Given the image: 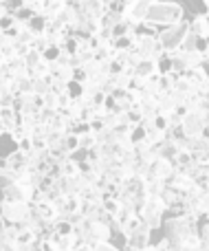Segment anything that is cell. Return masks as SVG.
<instances>
[{
    "instance_id": "obj_8",
    "label": "cell",
    "mask_w": 209,
    "mask_h": 251,
    "mask_svg": "<svg viewBox=\"0 0 209 251\" xmlns=\"http://www.w3.org/2000/svg\"><path fill=\"white\" fill-rule=\"evenodd\" d=\"M205 196H207V192L196 185L183 199V214L196 218V221H205Z\"/></svg>"
},
{
    "instance_id": "obj_15",
    "label": "cell",
    "mask_w": 209,
    "mask_h": 251,
    "mask_svg": "<svg viewBox=\"0 0 209 251\" xmlns=\"http://www.w3.org/2000/svg\"><path fill=\"white\" fill-rule=\"evenodd\" d=\"M174 174V165H172V161L167 159H154L152 165H150V174L148 178H159V181H170V176ZM145 178V181H148Z\"/></svg>"
},
{
    "instance_id": "obj_16",
    "label": "cell",
    "mask_w": 209,
    "mask_h": 251,
    "mask_svg": "<svg viewBox=\"0 0 209 251\" xmlns=\"http://www.w3.org/2000/svg\"><path fill=\"white\" fill-rule=\"evenodd\" d=\"M132 75H135V77H139V79H157V77H161V75H163L161 62L143 60L135 71H132Z\"/></svg>"
},
{
    "instance_id": "obj_4",
    "label": "cell",
    "mask_w": 209,
    "mask_h": 251,
    "mask_svg": "<svg viewBox=\"0 0 209 251\" xmlns=\"http://www.w3.org/2000/svg\"><path fill=\"white\" fill-rule=\"evenodd\" d=\"M187 35H189V20H181L176 25L165 26V29L159 31V42H161L165 53H174L183 47Z\"/></svg>"
},
{
    "instance_id": "obj_33",
    "label": "cell",
    "mask_w": 209,
    "mask_h": 251,
    "mask_svg": "<svg viewBox=\"0 0 209 251\" xmlns=\"http://www.w3.org/2000/svg\"><path fill=\"white\" fill-rule=\"evenodd\" d=\"M75 251H93V249H91V247H86V245H79V247L75 249Z\"/></svg>"
},
{
    "instance_id": "obj_18",
    "label": "cell",
    "mask_w": 209,
    "mask_h": 251,
    "mask_svg": "<svg viewBox=\"0 0 209 251\" xmlns=\"http://www.w3.org/2000/svg\"><path fill=\"white\" fill-rule=\"evenodd\" d=\"M0 124L4 126L7 132H13L20 124V113L16 108H0Z\"/></svg>"
},
{
    "instance_id": "obj_14",
    "label": "cell",
    "mask_w": 209,
    "mask_h": 251,
    "mask_svg": "<svg viewBox=\"0 0 209 251\" xmlns=\"http://www.w3.org/2000/svg\"><path fill=\"white\" fill-rule=\"evenodd\" d=\"M115 60L119 62V66H121L123 71H135L137 66L141 64V55L137 53L135 47H128V49H119L117 55H115Z\"/></svg>"
},
{
    "instance_id": "obj_39",
    "label": "cell",
    "mask_w": 209,
    "mask_h": 251,
    "mask_svg": "<svg viewBox=\"0 0 209 251\" xmlns=\"http://www.w3.org/2000/svg\"><path fill=\"white\" fill-rule=\"evenodd\" d=\"M108 2H110V0H108Z\"/></svg>"
},
{
    "instance_id": "obj_25",
    "label": "cell",
    "mask_w": 209,
    "mask_h": 251,
    "mask_svg": "<svg viewBox=\"0 0 209 251\" xmlns=\"http://www.w3.org/2000/svg\"><path fill=\"white\" fill-rule=\"evenodd\" d=\"M42 101H44V108H48V110H60V97H57L55 93H48V95H44Z\"/></svg>"
},
{
    "instance_id": "obj_30",
    "label": "cell",
    "mask_w": 209,
    "mask_h": 251,
    "mask_svg": "<svg viewBox=\"0 0 209 251\" xmlns=\"http://www.w3.org/2000/svg\"><path fill=\"white\" fill-rule=\"evenodd\" d=\"M7 69H4V66H0V84H4V82H7Z\"/></svg>"
},
{
    "instance_id": "obj_35",
    "label": "cell",
    "mask_w": 209,
    "mask_h": 251,
    "mask_svg": "<svg viewBox=\"0 0 209 251\" xmlns=\"http://www.w3.org/2000/svg\"><path fill=\"white\" fill-rule=\"evenodd\" d=\"M203 4H205V9H207V13H209V0H203Z\"/></svg>"
},
{
    "instance_id": "obj_20",
    "label": "cell",
    "mask_w": 209,
    "mask_h": 251,
    "mask_svg": "<svg viewBox=\"0 0 209 251\" xmlns=\"http://www.w3.org/2000/svg\"><path fill=\"white\" fill-rule=\"evenodd\" d=\"M77 137H79V150L91 152L93 148L97 146V132H95V130H88V132H82V134H77Z\"/></svg>"
},
{
    "instance_id": "obj_32",
    "label": "cell",
    "mask_w": 209,
    "mask_h": 251,
    "mask_svg": "<svg viewBox=\"0 0 209 251\" xmlns=\"http://www.w3.org/2000/svg\"><path fill=\"white\" fill-rule=\"evenodd\" d=\"M7 7H4V2H2V0H0V18H2V16H7Z\"/></svg>"
},
{
    "instance_id": "obj_1",
    "label": "cell",
    "mask_w": 209,
    "mask_h": 251,
    "mask_svg": "<svg viewBox=\"0 0 209 251\" xmlns=\"http://www.w3.org/2000/svg\"><path fill=\"white\" fill-rule=\"evenodd\" d=\"M181 20H185V9L181 7L179 2L161 0V2H157L152 9H150V13H148V18H145L143 26L157 31V26L165 29V26H172V25H176V22H181ZM157 33H159V31H157Z\"/></svg>"
},
{
    "instance_id": "obj_13",
    "label": "cell",
    "mask_w": 209,
    "mask_h": 251,
    "mask_svg": "<svg viewBox=\"0 0 209 251\" xmlns=\"http://www.w3.org/2000/svg\"><path fill=\"white\" fill-rule=\"evenodd\" d=\"M18 249V229L9 225L0 214V251H16Z\"/></svg>"
},
{
    "instance_id": "obj_3",
    "label": "cell",
    "mask_w": 209,
    "mask_h": 251,
    "mask_svg": "<svg viewBox=\"0 0 209 251\" xmlns=\"http://www.w3.org/2000/svg\"><path fill=\"white\" fill-rule=\"evenodd\" d=\"M165 214H167V207L163 205L161 196H148V201L143 203V207L139 209L137 216H139L141 225H145L148 229L157 231V229H163Z\"/></svg>"
},
{
    "instance_id": "obj_11",
    "label": "cell",
    "mask_w": 209,
    "mask_h": 251,
    "mask_svg": "<svg viewBox=\"0 0 209 251\" xmlns=\"http://www.w3.org/2000/svg\"><path fill=\"white\" fill-rule=\"evenodd\" d=\"M53 187L57 190L60 196H79V192L84 187V178L82 174H77V176H57L53 181Z\"/></svg>"
},
{
    "instance_id": "obj_12",
    "label": "cell",
    "mask_w": 209,
    "mask_h": 251,
    "mask_svg": "<svg viewBox=\"0 0 209 251\" xmlns=\"http://www.w3.org/2000/svg\"><path fill=\"white\" fill-rule=\"evenodd\" d=\"M157 2H161V0H135V2H132V7H130V11L126 13V18L135 26H143V22H145V18H148L150 9H152Z\"/></svg>"
},
{
    "instance_id": "obj_21",
    "label": "cell",
    "mask_w": 209,
    "mask_h": 251,
    "mask_svg": "<svg viewBox=\"0 0 209 251\" xmlns=\"http://www.w3.org/2000/svg\"><path fill=\"white\" fill-rule=\"evenodd\" d=\"M126 16H121V13H117V11H113V9H108V11L104 13V18H101V26L104 29H108V31H113L115 26L119 25V22L123 20Z\"/></svg>"
},
{
    "instance_id": "obj_22",
    "label": "cell",
    "mask_w": 209,
    "mask_h": 251,
    "mask_svg": "<svg viewBox=\"0 0 209 251\" xmlns=\"http://www.w3.org/2000/svg\"><path fill=\"white\" fill-rule=\"evenodd\" d=\"M145 187H148V194L150 196H161L163 190L167 187V183L165 181H159V178H148V181H145Z\"/></svg>"
},
{
    "instance_id": "obj_9",
    "label": "cell",
    "mask_w": 209,
    "mask_h": 251,
    "mask_svg": "<svg viewBox=\"0 0 209 251\" xmlns=\"http://www.w3.org/2000/svg\"><path fill=\"white\" fill-rule=\"evenodd\" d=\"M152 245V229L145 225H139L132 234L126 236V251H148Z\"/></svg>"
},
{
    "instance_id": "obj_29",
    "label": "cell",
    "mask_w": 209,
    "mask_h": 251,
    "mask_svg": "<svg viewBox=\"0 0 209 251\" xmlns=\"http://www.w3.org/2000/svg\"><path fill=\"white\" fill-rule=\"evenodd\" d=\"M93 251H119V247H115L113 243H101V245H97Z\"/></svg>"
},
{
    "instance_id": "obj_2",
    "label": "cell",
    "mask_w": 209,
    "mask_h": 251,
    "mask_svg": "<svg viewBox=\"0 0 209 251\" xmlns=\"http://www.w3.org/2000/svg\"><path fill=\"white\" fill-rule=\"evenodd\" d=\"M73 227H75V234L82 240V245H86V247H91V249H95L97 245H101V243H110V238H113V234H115L110 225L91 221V218H86V216L75 221Z\"/></svg>"
},
{
    "instance_id": "obj_10",
    "label": "cell",
    "mask_w": 209,
    "mask_h": 251,
    "mask_svg": "<svg viewBox=\"0 0 209 251\" xmlns=\"http://www.w3.org/2000/svg\"><path fill=\"white\" fill-rule=\"evenodd\" d=\"M205 113V110H203ZM203 113H185L183 115V124H181V130L187 139H194V137H203L207 130V124H205V115Z\"/></svg>"
},
{
    "instance_id": "obj_26",
    "label": "cell",
    "mask_w": 209,
    "mask_h": 251,
    "mask_svg": "<svg viewBox=\"0 0 209 251\" xmlns=\"http://www.w3.org/2000/svg\"><path fill=\"white\" fill-rule=\"evenodd\" d=\"M13 25H16V16H13V13H7V16L0 18V31H4V33L11 31Z\"/></svg>"
},
{
    "instance_id": "obj_31",
    "label": "cell",
    "mask_w": 209,
    "mask_h": 251,
    "mask_svg": "<svg viewBox=\"0 0 209 251\" xmlns=\"http://www.w3.org/2000/svg\"><path fill=\"white\" fill-rule=\"evenodd\" d=\"M205 221L209 223V192H207V196H205Z\"/></svg>"
},
{
    "instance_id": "obj_28",
    "label": "cell",
    "mask_w": 209,
    "mask_h": 251,
    "mask_svg": "<svg viewBox=\"0 0 209 251\" xmlns=\"http://www.w3.org/2000/svg\"><path fill=\"white\" fill-rule=\"evenodd\" d=\"M60 53H62V49H60V47H48L46 51H44V60H46V62H57Z\"/></svg>"
},
{
    "instance_id": "obj_36",
    "label": "cell",
    "mask_w": 209,
    "mask_h": 251,
    "mask_svg": "<svg viewBox=\"0 0 209 251\" xmlns=\"http://www.w3.org/2000/svg\"><path fill=\"white\" fill-rule=\"evenodd\" d=\"M148 251H157V249H154V245H152V247H150V249H148Z\"/></svg>"
},
{
    "instance_id": "obj_17",
    "label": "cell",
    "mask_w": 209,
    "mask_h": 251,
    "mask_svg": "<svg viewBox=\"0 0 209 251\" xmlns=\"http://www.w3.org/2000/svg\"><path fill=\"white\" fill-rule=\"evenodd\" d=\"M48 69H51V77L53 79H60V82H73L75 79V73H77V69L70 64H66V62H48Z\"/></svg>"
},
{
    "instance_id": "obj_19",
    "label": "cell",
    "mask_w": 209,
    "mask_h": 251,
    "mask_svg": "<svg viewBox=\"0 0 209 251\" xmlns=\"http://www.w3.org/2000/svg\"><path fill=\"white\" fill-rule=\"evenodd\" d=\"M33 79V93L38 97H44L51 93V84H53V77L51 75H44V77H31Z\"/></svg>"
},
{
    "instance_id": "obj_34",
    "label": "cell",
    "mask_w": 209,
    "mask_h": 251,
    "mask_svg": "<svg viewBox=\"0 0 209 251\" xmlns=\"http://www.w3.org/2000/svg\"><path fill=\"white\" fill-rule=\"evenodd\" d=\"M203 115H205V124L209 126V106H207V108H205V113H203Z\"/></svg>"
},
{
    "instance_id": "obj_37",
    "label": "cell",
    "mask_w": 209,
    "mask_h": 251,
    "mask_svg": "<svg viewBox=\"0 0 209 251\" xmlns=\"http://www.w3.org/2000/svg\"><path fill=\"white\" fill-rule=\"evenodd\" d=\"M22 2H24V0H22Z\"/></svg>"
},
{
    "instance_id": "obj_5",
    "label": "cell",
    "mask_w": 209,
    "mask_h": 251,
    "mask_svg": "<svg viewBox=\"0 0 209 251\" xmlns=\"http://www.w3.org/2000/svg\"><path fill=\"white\" fill-rule=\"evenodd\" d=\"M132 47L137 49V53L141 55V60L148 62H161L165 57V51H163L161 42H159V33H137Z\"/></svg>"
},
{
    "instance_id": "obj_24",
    "label": "cell",
    "mask_w": 209,
    "mask_h": 251,
    "mask_svg": "<svg viewBox=\"0 0 209 251\" xmlns=\"http://www.w3.org/2000/svg\"><path fill=\"white\" fill-rule=\"evenodd\" d=\"M13 181H18V178L13 176V174L9 172V170L4 168L2 163H0V190H4V187H7L9 183H13Z\"/></svg>"
},
{
    "instance_id": "obj_23",
    "label": "cell",
    "mask_w": 209,
    "mask_h": 251,
    "mask_svg": "<svg viewBox=\"0 0 209 251\" xmlns=\"http://www.w3.org/2000/svg\"><path fill=\"white\" fill-rule=\"evenodd\" d=\"M132 2H135V0H110V2H108V9H113V11H117V13H121V16H126V13L130 11Z\"/></svg>"
},
{
    "instance_id": "obj_6",
    "label": "cell",
    "mask_w": 209,
    "mask_h": 251,
    "mask_svg": "<svg viewBox=\"0 0 209 251\" xmlns=\"http://www.w3.org/2000/svg\"><path fill=\"white\" fill-rule=\"evenodd\" d=\"M0 214H2V218L9 225H13V227L24 225L31 214V203H18V201L2 199L0 201Z\"/></svg>"
},
{
    "instance_id": "obj_27",
    "label": "cell",
    "mask_w": 209,
    "mask_h": 251,
    "mask_svg": "<svg viewBox=\"0 0 209 251\" xmlns=\"http://www.w3.org/2000/svg\"><path fill=\"white\" fill-rule=\"evenodd\" d=\"M51 93H55V95H64V93H69V82H60V79H53Z\"/></svg>"
},
{
    "instance_id": "obj_7",
    "label": "cell",
    "mask_w": 209,
    "mask_h": 251,
    "mask_svg": "<svg viewBox=\"0 0 209 251\" xmlns=\"http://www.w3.org/2000/svg\"><path fill=\"white\" fill-rule=\"evenodd\" d=\"M0 192H2V199L18 201V203H33L35 196H38V190H35L26 178H18V181L9 183V185Z\"/></svg>"
},
{
    "instance_id": "obj_38",
    "label": "cell",
    "mask_w": 209,
    "mask_h": 251,
    "mask_svg": "<svg viewBox=\"0 0 209 251\" xmlns=\"http://www.w3.org/2000/svg\"><path fill=\"white\" fill-rule=\"evenodd\" d=\"M2 2H4V0H2Z\"/></svg>"
}]
</instances>
